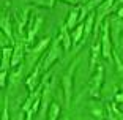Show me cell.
<instances>
[{
    "instance_id": "277c9868",
    "label": "cell",
    "mask_w": 123,
    "mask_h": 120,
    "mask_svg": "<svg viewBox=\"0 0 123 120\" xmlns=\"http://www.w3.org/2000/svg\"><path fill=\"white\" fill-rule=\"evenodd\" d=\"M103 76H104V73H103V66H98L96 74L93 76V79H92V82H90V95H92V96H98L99 88H101Z\"/></svg>"
},
{
    "instance_id": "2e32d148",
    "label": "cell",
    "mask_w": 123,
    "mask_h": 120,
    "mask_svg": "<svg viewBox=\"0 0 123 120\" xmlns=\"http://www.w3.org/2000/svg\"><path fill=\"white\" fill-rule=\"evenodd\" d=\"M36 2L41 5H46V6H52L54 5V0H36Z\"/></svg>"
},
{
    "instance_id": "8fae6325",
    "label": "cell",
    "mask_w": 123,
    "mask_h": 120,
    "mask_svg": "<svg viewBox=\"0 0 123 120\" xmlns=\"http://www.w3.org/2000/svg\"><path fill=\"white\" fill-rule=\"evenodd\" d=\"M77 10H73L71 13H69V16H68V21H66V27L68 29H74L76 27V24H77Z\"/></svg>"
},
{
    "instance_id": "e0dca14e",
    "label": "cell",
    "mask_w": 123,
    "mask_h": 120,
    "mask_svg": "<svg viewBox=\"0 0 123 120\" xmlns=\"http://www.w3.org/2000/svg\"><path fill=\"white\" fill-rule=\"evenodd\" d=\"M2 120H8V104H6V101H5V104H3V115H2Z\"/></svg>"
},
{
    "instance_id": "603a6c76",
    "label": "cell",
    "mask_w": 123,
    "mask_h": 120,
    "mask_svg": "<svg viewBox=\"0 0 123 120\" xmlns=\"http://www.w3.org/2000/svg\"><path fill=\"white\" fill-rule=\"evenodd\" d=\"M62 120H69V119H68V117H63V119H62Z\"/></svg>"
},
{
    "instance_id": "6da1fadb",
    "label": "cell",
    "mask_w": 123,
    "mask_h": 120,
    "mask_svg": "<svg viewBox=\"0 0 123 120\" xmlns=\"http://www.w3.org/2000/svg\"><path fill=\"white\" fill-rule=\"evenodd\" d=\"M58 57H60V44H58V40H54L47 55L43 58V69H47L55 60H58Z\"/></svg>"
},
{
    "instance_id": "44dd1931",
    "label": "cell",
    "mask_w": 123,
    "mask_h": 120,
    "mask_svg": "<svg viewBox=\"0 0 123 120\" xmlns=\"http://www.w3.org/2000/svg\"><path fill=\"white\" fill-rule=\"evenodd\" d=\"M63 2H69V3H77V2H80V0H63Z\"/></svg>"
},
{
    "instance_id": "ba28073f",
    "label": "cell",
    "mask_w": 123,
    "mask_h": 120,
    "mask_svg": "<svg viewBox=\"0 0 123 120\" xmlns=\"http://www.w3.org/2000/svg\"><path fill=\"white\" fill-rule=\"evenodd\" d=\"M99 44L98 43H95L93 46H92V55H90V68L93 69L95 68V65H96V62H98V52H99Z\"/></svg>"
},
{
    "instance_id": "ffe728a7",
    "label": "cell",
    "mask_w": 123,
    "mask_h": 120,
    "mask_svg": "<svg viewBox=\"0 0 123 120\" xmlns=\"http://www.w3.org/2000/svg\"><path fill=\"white\" fill-rule=\"evenodd\" d=\"M33 114H35V112H33V111H32V109H29V111H27V120H32V117H33Z\"/></svg>"
},
{
    "instance_id": "4fadbf2b",
    "label": "cell",
    "mask_w": 123,
    "mask_h": 120,
    "mask_svg": "<svg viewBox=\"0 0 123 120\" xmlns=\"http://www.w3.org/2000/svg\"><path fill=\"white\" fill-rule=\"evenodd\" d=\"M58 114H60V106L57 103H52L49 107V120H57Z\"/></svg>"
},
{
    "instance_id": "9c48e42d",
    "label": "cell",
    "mask_w": 123,
    "mask_h": 120,
    "mask_svg": "<svg viewBox=\"0 0 123 120\" xmlns=\"http://www.w3.org/2000/svg\"><path fill=\"white\" fill-rule=\"evenodd\" d=\"M62 40H63V47H65V51H68L69 47H71V40H69L68 27H66V25L62 29Z\"/></svg>"
},
{
    "instance_id": "5bb4252c",
    "label": "cell",
    "mask_w": 123,
    "mask_h": 120,
    "mask_svg": "<svg viewBox=\"0 0 123 120\" xmlns=\"http://www.w3.org/2000/svg\"><path fill=\"white\" fill-rule=\"evenodd\" d=\"M82 33H84V25H77V29L74 30V33H73V43H74V44L80 40Z\"/></svg>"
},
{
    "instance_id": "ac0fdd59",
    "label": "cell",
    "mask_w": 123,
    "mask_h": 120,
    "mask_svg": "<svg viewBox=\"0 0 123 120\" xmlns=\"http://www.w3.org/2000/svg\"><path fill=\"white\" fill-rule=\"evenodd\" d=\"M5 79H6V71H2V76H0V84H2V87H5Z\"/></svg>"
},
{
    "instance_id": "d6986e66",
    "label": "cell",
    "mask_w": 123,
    "mask_h": 120,
    "mask_svg": "<svg viewBox=\"0 0 123 120\" xmlns=\"http://www.w3.org/2000/svg\"><path fill=\"white\" fill-rule=\"evenodd\" d=\"M115 101L117 103H123V93H118V95H117V96H115Z\"/></svg>"
},
{
    "instance_id": "5b68a950",
    "label": "cell",
    "mask_w": 123,
    "mask_h": 120,
    "mask_svg": "<svg viewBox=\"0 0 123 120\" xmlns=\"http://www.w3.org/2000/svg\"><path fill=\"white\" fill-rule=\"evenodd\" d=\"M112 3H114V0H104V3L98 8V19H96V27H95V30L99 29V21H103V19H104V16H106V13H109V11H111Z\"/></svg>"
},
{
    "instance_id": "8992f818",
    "label": "cell",
    "mask_w": 123,
    "mask_h": 120,
    "mask_svg": "<svg viewBox=\"0 0 123 120\" xmlns=\"http://www.w3.org/2000/svg\"><path fill=\"white\" fill-rule=\"evenodd\" d=\"M106 112H107V119L109 120H123V115L114 104H107L106 106Z\"/></svg>"
},
{
    "instance_id": "30bf717a",
    "label": "cell",
    "mask_w": 123,
    "mask_h": 120,
    "mask_svg": "<svg viewBox=\"0 0 123 120\" xmlns=\"http://www.w3.org/2000/svg\"><path fill=\"white\" fill-rule=\"evenodd\" d=\"M11 47H3V63H2V71H6L8 68V60H11Z\"/></svg>"
},
{
    "instance_id": "7a4b0ae2",
    "label": "cell",
    "mask_w": 123,
    "mask_h": 120,
    "mask_svg": "<svg viewBox=\"0 0 123 120\" xmlns=\"http://www.w3.org/2000/svg\"><path fill=\"white\" fill-rule=\"evenodd\" d=\"M76 68V63L68 69V73L63 76V90H65V100H66V106H69L71 103V95H73V71Z\"/></svg>"
},
{
    "instance_id": "9a60e30c",
    "label": "cell",
    "mask_w": 123,
    "mask_h": 120,
    "mask_svg": "<svg viewBox=\"0 0 123 120\" xmlns=\"http://www.w3.org/2000/svg\"><path fill=\"white\" fill-rule=\"evenodd\" d=\"M92 25H93V16H88L87 18V21H85V27H84V33H85V35H84V37H87L88 33L92 32Z\"/></svg>"
},
{
    "instance_id": "3957f363",
    "label": "cell",
    "mask_w": 123,
    "mask_h": 120,
    "mask_svg": "<svg viewBox=\"0 0 123 120\" xmlns=\"http://www.w3.org/2000/svg\"><path fill=\"white\" fill-rule=\"evenodd\" d=\"M103 44H101V49H103V55L106 58H111V54H112V46H111V40H109V21L104 24V29H103Z\"/></svg>"
},
{
    "instance_id": "7c38bea8",
    "label": "cell",
    "mask_w": 123,
    "mask_h": 120,
    "mask_svg": "<svg viewBox=\"0 0 123 120\" xmlns=\"http://www.w3.org/2000/svg\"><path fill=\"white\" fill-rule=\"evenodd\" d=\"M2 29H3V33L6 35L8 38L11 40V27H10V19L6 18V16H2Z\"/></svg>"
},
{
    "instance_id": "7402d4cb",
    "label": "cell",
    "mask_w": 123,
    "mask_h": 120,
    "mask_svg": "<svg viewBox=\"0 0 123 120\" xmlns=\"http://www.w3.org/2000/svg\"><path fill=\"white\" fill-rule=\"evenodd\" d=\"M118 16H120V18H123V8H120V11H118Z\"/></svg>"
},
{
    "instance_id": "52a82bcc",
    "label": "cell",
    "mask_w": 123,
    "mask_h": 120,
    "mask_svg": "<svg viewBox=\"0 0 123 120\" xmlns=\"http://www.w3.org/2000/svg\"><path fill=\"white\" fill-rule=\"evenodd\" d=\"M22 55H24V46H22V43H16L14 54H13V58H11V65H18L22 60Z\"/></svg>"
}]
</instances>
